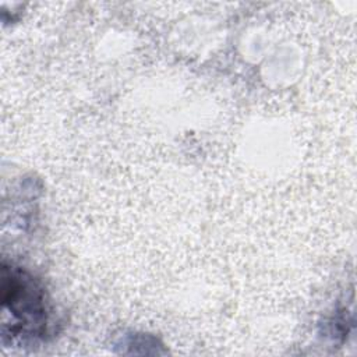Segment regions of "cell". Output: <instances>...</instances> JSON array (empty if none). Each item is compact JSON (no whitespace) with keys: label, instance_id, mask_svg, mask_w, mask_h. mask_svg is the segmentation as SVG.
I'll return each instance as SVG.
<instances>
[{"label":"cell","instance_id":"cell-1","mask_svg":"<svg viewBox=\"0 0 357 357\" xmlns=\"http://www.w3.org/2000/svg\"><path fill=\"white\" fill-rule=\"evenodd\" d=\"M3 312L10 314V322L3 324L7 336H40L46 332L47 310L43 290L26 273L3 265L1 273Z\"/></svg>","mask_w":357,"mask_h":357}]
</instances>
